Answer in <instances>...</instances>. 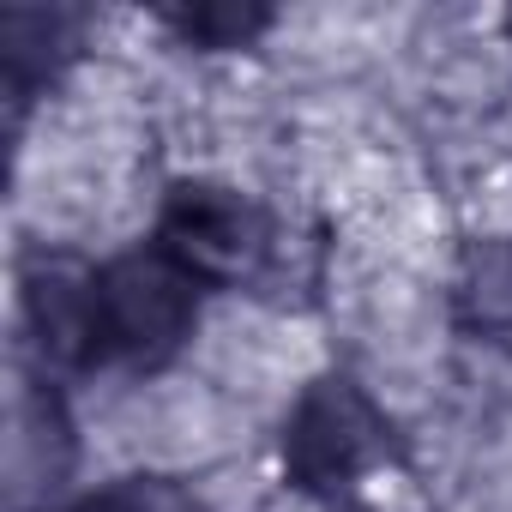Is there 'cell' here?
Returning a JSON list of instances; mask_svg holds the SVG:
<instances>
[{
  "label": "cell",
  "mask_w": 512,
  "mask_h": 512,
  "mask_svg": "<svg viewBox=\"0 0 512 512\" xmlns=\"http://www.w3.org/2000/svg\"><path fill=\"white\" fill-rule=\"evenodd\" d=\"M398 464H404V440L392 416L350 374H326L296 398L284 422V476L302 494L326 506H356Z\"/></svg>",
  "instance_id": "cell-1"
},
{
  "label": "cell",
  "mask_w": 512,
  "mask_h": 512,
  "mask_svg": "<svg viewBox=\"0 0 512 512\" xmlns=\"http://www.w3.org/2000/svg\"><path fill=\"white\" fill-rule=\"evenodd\" d=\"M193 320H199V284L157 241L133 247V253H115L109 266H97V344H103V362L157 374L187 350Z\"/></svg>",
  "instance_id": "cell-2"
},
{
  "label": "cell",
  "mask_w": 512,
  "mask_h": 512,
  "mask_svg": "<svg viewBox=\"0 0 512 512\" xmlns=\"http://www.w3.org/2000/svg\"><path fill=\"white\" fill-rule=\"evenodd\" d=\"M157 247L199 284H247L272 260V223L241 187L175 181L157 211Z\"/></svg>",
  "instance_id": "cell-3"
},
{
  "label": "cell",
  "mask_w": 512,
  "mask_h": 512,
  "mask_svg": "<svg viewBox=\"0 0 512 512\" xmlns=\"http://www.w3.org/2000/svg\"><path fill=\"white\" fill-rule=\"evenodd\" d=\"M25 332L43 362L55 368H91L103 362L97 344V266L37 253L25 266Z\"/></svg>",
  "instance_id": "cell-4"
},
{
  "label": "cell",
  "mask_w": 512,
  "mask_h": 512,
  "mask_svg": "<svg viewBox=\"0 0 512 512\" xmlns=\"http://www.w3.org/2000/svg\"><path fill=\"white\" fill-rule=\"evenodd\" d=\"M67 464H73V428H67L61 398L49 386L25 380L19 410H13V494H19V506H25L31 488L55 494L61 476H67Z\"/></svg>",
  "instance_id": "cell-5"
},
{
  "label": "cell",
  "mask_w": 512,
  "mask_h": 512,
  "mask_svg": "<svg viewBox=\"0 0 512 512\" xmlns=\"http://www.w3.org/2000/svg\"><path fill=\"white\" fill-rule=\"evenodd\" d=\"M0 49H7V85H13V97L25 103L31 91H43V85L79 55V13L19 7V13H7Z\"/></svg>",
  "instance_id": "cell-6"
},
{
  "label": "cell",
  "mask_w": 512,
  "mask_h": 512,
  "mask_svg": "<svg viewBox=\"0 0 512 512\" xmlns=\"http://www.w3.org/2000/svg\"><path fill=\"white\" fill-rule=\"evenodd\" d=\"M458 320L470 332H512V235L476 241L458 266Z\"/></svg>",
  "instance_id": "cell-7"
},
{
  "label": "cell",
  "mask_w": 512,
  "mask_h": 512,
  "mask_svg": "<svg viewBox=\"0 0 512 512\" xmlns=\"http://www.w3.org/2000/svg\"><path fill=\"white\" fill-rule=\"evenodd\" d=\"M163 25L193 43V49H247L253 37H260L272 25L266 7H223V0H205V7H175L163 13Z\"/></svg>",
  "instance_id": "cell-8"
},
{
  "label": "cell",
  "mask_w": 512,
  "mask_h": 512,
  "mask_svg": "<svg viewBox=\"0 0 512 512\" xmlns=\"http://www.w3.org/2000/svg\"><path fill=\"white\" fill-rule=\"evenodd\" d=\"M73 512H205V500L193 488H181L175 476H121V482H103L97 494H85Z\"/></svg>",
  "instance_id": "cell-9"
},
{
  "label": "cell",
  "mask_w": 512,
  "mask_h": 512,
  "mask_svg": "<svg viewBox=\"0 0 512 512\" xmlns=\"http://www.w3.org/2000/svg\"><path fill=\"white\" fill-rule=\"evenodd\" d=\"M506 31H512V19H506Z\"/></svg>",
  "instance_id": "cell-10"
}]
</instances>
